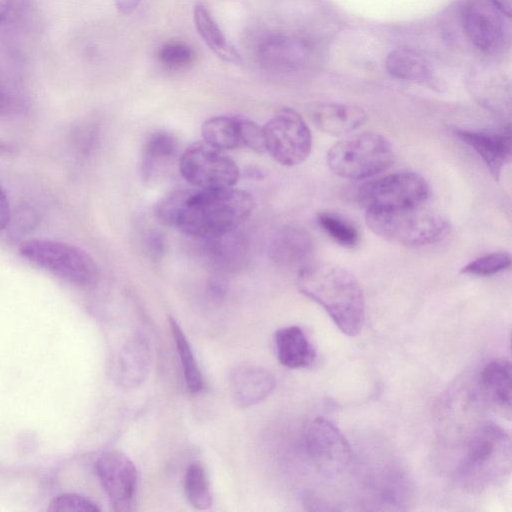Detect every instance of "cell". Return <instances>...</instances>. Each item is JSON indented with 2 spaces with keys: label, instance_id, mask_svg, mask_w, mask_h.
Returning a JSON list of instances; mask_svg holds the SVG:
<instances>
[{
  "label": "cell",
  "instance_id": "6da1fadb",
  "mask_svg": "<svg viewBox=\"0 0 512 512\" xmlns=\"http://www.w3.org/2000/svg\"><path fill=\"white\" fill-rule=\"evenodd\" d=\"M299 291L324 308L338 329L357 335L363 326L365 301L362 288L345 268L333 264H307L298 274Z\"/></svg>",
  "mask_w": 512,
  "mask_h": 512
},
{
  "label": "cell",
  "instance_id": "7a4b0ae2",
  "mask_svg": "<svg viewBox=\"0 0 512 512\" xmlns=\"http://www.w3.org/2000/svg\"><path fill=\"white\" fill-rule=\"evenodd\" d=\"M254 200L233 187L186 190L173 227L211 239L232 233L252 212Z\"/></svg>",
  "mask_w": 512,
  "mask_h": 512
},
{
  "label": "cell",
  "instance_id": "3957f363",
  "mask_svg": "<svg viewBox=\"0 0 512 512\" xmlns=\"http://www.w3.org/2000/svg\"><path fill=\"white\" fill-rule=\"evenodd\" d=\"M511 440L500 426L486 423L469 440L458 468L465 489L481 491L510 473Z\"/></svg>",
  "mask_w": 512,
  "mask_h": 512
},
{
  "label": "cell",
  "instance_id": "277c9868",
  "mask_svg": "<svg viewBox=\"0 0 512 512\" xmlns=\"http://www.w3.org/2000/svg\"><path fill=\"white\" fill-rule=\"evenodd\" d=\"M370 230L383 239L404 246H423L441 241L450 230L448 220L423 205L385 211H366Z\"/></svg>",
  "mask_w": 512,
  "mask_h": 512
},
{
  "label": "cell",
  "instance_id": "5b68a950",
  "mask_svg": "<svg viewBox=\"0 0 512 512\" xmlns=\"http://www.w3.org/2000/svg\"><path fill=\"white\" fill-rule=\"evenodd\" d=\"M392 144L381 134L364 132L335 143L327 152V165L346 179H365L387 170L394 162Z\"/></svg>",
  "mask_w": 512,
  "mask_h": 512
},
{
  "label": "cell",
  "instance_id": "8992f818",
  "mask_svg": "<svg viewBox=\"0 0 512 512\" xmlns=\"http://www.w3.org/2000/svg\"><path fill=\"white\" fill-rule=\"evenodd\" d=\"M20 255L54 276L79 287L94 286L99 278L95 260L84 250L52 240H30Z\"/></svg>",
  "mask_w": 512,
  "mask_h": 512
},
{
  "label": "cell",
  "instance_id": "52a82bcc",
  "mask_svg": "<svg viewBox=\"0 0 512 512\" xmlns=\"http://www.w3.org/2000/svg\"><path fill=\"white\" fill-rule=\"evenodd\" d=\"M429 197L426 180L414 172H399L362 184L357 191L366 211H385L423 205Z\"/></svg>",
  "mask_w": 512,
  "mask_h": 512
},
{
  "label": "cell",
  "instance_id": "ba28073f",
  "mask_svg": "<svg viewBox=\"0 0 512 512\" xmlns=\"http://www.w3.org/2000/svg\"><path fill=\"white\" fill-rule=\"evenodd\" d=\"M262 131L265 151L281 165L295 166L308 158L312 136L297 111L291 108L279 110L266 122Z\"/></svg>",
  "mask_w": 512,
  "mask_h": 512
},
{
  "label": "cell",
  "instance_id": "9c48e42d",
  "mask_svg": "<svg viewBox=\"0 0 512 512\" xmlns=\"http://www.w3.org/2000/svg\"><path fill=\"white\" fill-rule=\"evenodd\" d=\"M182 177L198 189L233 187L240 178L237 163L222 150L197 142L179 158Z\"/></svg>",
  "mask_w": 512,
  "mask_h": 512
},
{
  "label": "cell",
  "instance_id": "30bf717a",
  "mask_svg": "<svg viewBox=\"0 0 512 512\" xmlns=\"http://www.w3.org/2000/svg\"><path fill=\"white\" fill-rule=\"evenodd\" d=\"M304 447L327 474L342 472L351 461L347 440L333 423L323 418H316L308 424L304 432Z\"/></svg>",
  "mask_w": 512,
  "mask_h": 512
},
{
  "label": "cell",
  "instance_id": "8fae6325",
  "mask_svg": "<svg viewBox=\"0 0 512 512\" xmlns=\"http://www.w3.org/2000/svg\"><path fill=\"white\" fill-rule=\"evenodd\" d=\"M98 478L115 511H131L138 473L134 463L119 451L102 454L96 464Z\"/></svg>",
  "mask_w": 512,
  "mask_h": 512
},
{
  "label": "cell",
  "instance_id": "7c38bea8",
  "mask_svg": "<svg viewBox=\"0 0 512 512\" xmlns=\"http://www.w3.org/2000/svg\"><path fill=\"white\" fill-rule=\"evenodd\" d=\"M498 11L482 0H471L461 8V24L475 47L488 54L504 49L507 33Z\"/></svg>",
  "mask_w": 512,
  "mask_h": 512
},
{
  "label": "cell",
  "instance_id": "4fadbf2b",
  "mask_svg": "<svg viewBox=\"0 0 512 512\" xmlns=\"http://www.w3.org/2000/svg\"><path fill=\"white\" fill-rule=\"evenodd\" d=\"M257 58L259 64L267 70L292 72L308 66L312 51L303 39L276 34L268 36L260 43Z\"/></svg>",
  "mask_w": 512,
  "mask_h": 512
},
{
  "label": "cell",
  "instance_id": "5bb4252c",
  "mask_svg": "<svg viewBox=\"0 0 512 512\" xmlns=\"http://www.w3.org/2000/svg\"><path fill=\"white\" fill-rule=\"evenodd\" d=\"M454 135L469 146L482 159L495 179L511 155V132L509 125L498 130L455 129Z\"/></svg>",
  "mask_w": 512,
  "mask_h": 512
},
{
  "label": "cell",
  "instance_id": "9a60e30c",
  "mask_svg": "<svg viewBox=\"0 0 512 512\" xmlns=\"http://www.w3.org/2000/svg\"><path fill=\"white\" fill-rule=\"evenodd\" d=\"M275 378L265 368L241 365L228 377V387L233 401L240 407H249L264 400L275 388Z\"/></svg>",
  "mask_w": 512,
  "mask_h": 512
},
{
  "label": "cell",
  "instance_id": "2e32d148",
  "mask_svg": "<svg viewBox=\"0 0 512 512\" xmlns=\"http://www.w3.org/2000/svg\"><path fill=\"white\" fill-rule=\"evenodd\" d=\"M313 252V241L310 234L298 227L285 226L273 235L268 253L276 263L284 266L307 265ZM301 267V268H302Z\"/></svg>",
  "mask_w": 512,
  "mask_h": 512
},
{
  "label": "cell",
  "instance_id": "e0dca14e",
  "mask_svg": "<svg viewBox=\"0 0 512 512\" xmlns=\"http://www.w3.org/2000/svg\"><path fill=\"white\" fill-rule=\"evenodd\" d=\"M151 364V350L147 340L133 336L121 349L116 368L117 382L126 390H132L146 379Z\"/></svg>",
  "mask_w": 512,
  "mask_h": 512
},
{
  "label": "cell",
  "instance_id": "ac0fdd59",
  "mask_svg": "<svg viewBox=\"0 0 512 512\" xmlns=\"http://www.w3.org/2000/svg\"><path fill=\"white\" fill-rule=\"evenodd\" d=\"M311 119L321 131L339 136L359 128L367 120V115L357 106L321 103L312 108Z\"/></svg>",
  "mask_w": 512,
  "mask_h": 512
},
{
  "label": "cell",
  "instance_id": "d6986e66",
  "mask_svg": "<svg viewBox=\"0 0 512 512\" xmlns=\"http://www.w3.org/2000/svg\"><path fill=\"white\" fill-rule=\"evenodd\" d=\"M275 346L280 363L299 369L310 367L316 359V351L298 326H288L275 333Z\"/></svg>",
  "mask_w": 512,
  "mask_h": 512
},
{
  "label": "cell",
  "instance_id": "ffe728a7",
  "mask_svg": "<svg viewBox=\"0 0 512 512\" xmlns=\"http://www.w3.org/2000/svg\"><path fill=\"white\" fill-rule=\"evenodd\" d=\"M480 384L487 398L510 413L511 364L507 359H494L481 371Z\"/></svg>",
  "mask_w": 512,
  "mask_h": 512
},
{
  "label": "cell",
  "instance_id": "44dd1931",
  "mask_svg": "<svg viewBox=\"0 0 512 512\" xmlns=\"http://www.w3.org/2000/svg\"><path fill=\"white\" fill-rule=\"evenodd\" d=\"M193 17L200 37L217 57L233 64L241 62L240 55L204 5L197 4L194 7Z\"/></svg>",
  "mask_w": 512,
  "mask_h": 512
},
{
  "label": "cell",
  "instance_id": "7402d4cb",
  "mask_svg": "<svg viewBox=\"0 0 512 512\" xmlns=\"http://www.w3.org/2000/svg\"><path fill=\"white\" fill-rule=\"evenodd\" d=\"M388 73L396 79L405 81H423L429 75V66L425 58L416 50L399 47L391 51L385 61Z\"/></svg>",
  "mask_w": 512,
  "mask_h": 512
},
{
  "label": "cell",
  "instance_id": "603a6c76",
  "mask_svg": "<svg viewBox=\"0 0 512 512\" xmlns=\"http://www.w3.org/2000/svg\"><path fill=\"white\" fill-rule=\"evenodd\" d=\"M201 134L203 142L222 151L241 147V118L212 117L202 124Z\"/></svg>",
  "mask_w": 512,
  "mask_h": 512
},
{
  "label": "cell",
  "instance_id": "cb8c5ba5",
  "mask_svg": "<svg viewBox=\"0 0 512 512\" xmlns=\"http://www.w3.org/2000/svg\"><path fill=\"white\" fill-rule=\"evenodd\" d=\"M178 151V140L166 130L153 132L145 141L142 151V172L148 177L155 165L172 159Z\"/></svg>",
  "mask_w": 512,
  "mask_h": 512
},
{
  "label": "cell",
  "instance_id": "d4e9b609",
  "mask_svg": "<svg viewBox=\"0 0 512 512\" xmlns=\"http://www.w3.org/2000/svg\"><path fill=\"white\" fill-rule=\"evenodd\" d=\"M169 323L177 353L182 364L186 387L190 393L196 394L203 388L201 371L183 330L177 321L171 316L169 317Z\"/></svg>",
  "mask_w": 512,
  "mask_h": 512
},
{
  "label": "cell",
  "instance_id": "484cf974",
  "mask_svg": "<svg viewBox=\"0 0 512 512\" xmlns=\"http://www.w3.org/2000/svg\"><path fill=\"white\" fill-rule=\"evenodd\" d=\"M185 493L190 504L199 510H206L212 505V495L208 475L200 462L189 465L185 475Z\"/></svg>",
  "mask_w": 512,
  "mask_h": 512
},
{
  "label": "cell",
  "instance_id": "4316f807",
  "mask_svg": "<svg viewBox=\"0 0 512 512\" xmlns=\"http://www.w3.org/2000/svg\"><path fill=\"white\" fill-rule=\"evenodd\" d=\"M317 223L330 238L342 246L352 247L358 242L359 233L356 227L337 214L321 212L317 215Z\"/></svg>",
  "mask_w": 512,
  "mask_h": 512
},
{
  "label": "cell",
  "instance_id": "83f0119b",
  "mask_svg": "<svg viewBox=\"0 0 512 512\" xmlns=\"http://www.w3.org/2000/svg\"><path fill=\"white\" fill-rule=\"evenodd\" d=\"M33 14L32 0H0V29H23Z\"/></svg>",
  "mask_w": 512,
  "mask_h": 512
},
{
  "label": "cell",
  "instance_id": "f1b7e54d",
  "mask_svg": "<svg viewBox=\"0 0 512 512\" xmlns=\"http://www.w3.org/2000/svg\"><path fill=\"white\" fill-rule=\"evenodd\" d=\"M157 58L167 69L182 70L194 62L195 52L187 43L171 40L158 49Z\"/></svg>",
  "mask_w": 512,
  "mask_h": 512
},
{
  "label": "cell",
  "instance_id": "f546056e",
  "mask_svg": "<svg viewBox=\"0 0 512 512\" xmlns=\"http://www.w3.org/2000/svg\"><path fill=\"white\" fill-rule=\"evenodd\" d=\"M511 256L506 252H494L469 262L461 268L462 274L490 276L508 269Z\"/></svg>",
  "mask_w": 512,
  "mask_h": 512
},
{
  "label": "cell",
  "instance_id": "4dcf8cb0",
  "mask_svg": "<svg viewBox=\"0 0 512 512\" xmlns=\"http://www.w3.org/2000/svg\"><path fill=\"white\" fill-rule=\"evenodd\" d=\"M50 511L98 512L100 508L88 498L76 494H63L54 498Z\"/></svg>",
  "mask_w": 512,
  "mask_h": 512
},
{
  "label": "cell",
  "instance_id": "1f68e13d",
  "mask_svg": "<svg viewBox=\"0 0 512 512\" xmlns=\"http://www.w3.org/2000/svg\"><path fill=\"white\" fill-rule=\"evenodd\" d=\"M241 141L255 152H265L262 127L251 120L241 119Z\"/></svg>",
  "mask_w": 512,
  "mask_h": 512
},
{
  "label": "cell",
  "instance_id": "d6a6232c",
  "mask_svg": "<svg viewBox=\"0 0 512 512\" xmlns=\"http://www.w3.org/2000/svg\"><path fill=\"white\" fill-rule=\"evenodd\" d=\"M207 290L210 298L213 301L219 302L226 295L227 285L223 279L215 277L209 281Z\"/></svg>",
  "mask_w": 512,
  "mask_h": 512
},
{
  "label": "cell",
  "instance_id": "836d02e7",
  "mask_svg": "<svg viewBox=\"0 0 512 512\" xmlns=\"http://www.w3.org/2000/svg\"><path fill=\"white\" fill-rule=\"evenodd\" d=\"M146 245L149 252L155 257L162 255L164 252L165 243L162 235L158 232L148 234Z\"/></svg>",
  "mask_w": 512,
  "mask_h": 512
},
{
  "label": "cell",
  "instance_id": "e575fe53",
  "mask_svg": "<svg viewBox=\"0 0 512 512\" xmlns=\"http://www.w3.org/2000/svg\"><path fill=\"white\" fill-rule=\"evenodd\" d=\"M10 205L7 196L0 186V231L4 229L10 221Z\"/></svg>",
  "mask_w": 512,
  "mask_h": 512
},
{
  "label": "cell",
  "instance_id": "d590c367",
  "mask_svg": "<svg viewBox=\"0 0 512 512\" xmlns=\"http://www.w3.org/2000/svg\"><path fill=\"white\" fill-rule=\"evenodd\" d=\"M14 103V99L6 85L0 80V113L8 112Z\"/></svg>",
  "mask_w": 512,
  "mask_h": 512
},
{
  "label": "cell",
  "instance_id": "8d00e7d4",
  "mask_svg": "<svg viewBox=\"0 0 512 512\" xmlns=\"http://www.w3.org/2000/svg\"><path fill=\"white\" fill-rule=\"evenodd\" d=\"M142 0H115L117 10L124 15L132 13Z\"/></svg>",
  "mask_w": 512,
  "mask_h": 512
},
{
  "label": "cell",
  "instance_id": "74e56055",
  "mask_svg": "<svg viewBox=\"0 0 512 512\" xmlns=\"http://www.w3.org/2000/svg\"><path fill=\"white\" fill-rule=\"evenodd\" d=\"M491 4L501 15L511 17L512 0H491Z\"/></svg>",
  "mask_w": 512,
  "mask_h": 512
}]
</instances>
